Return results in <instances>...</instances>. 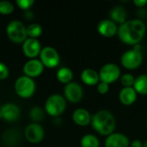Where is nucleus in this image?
Masks as SVG:
<instances>
[{
	"label": "nucleus",
	"instance_id": "f257e3e1",
	"mask_svg": "<svg viewBox=\"0 0 147 147\" xmlns=\"http://www.w3.org/2000/svg\"><path fill=\"white\" fill-rule=\"evenodd\" d=\"M146 31V24L140 19L127 20L118 28V37L126 45L140 44Z\"/></svg>",
	"mask_w": 147,
	"mask_h": 147
},
{
	"label": "nucleus",
	"instance_id": "f03ea898",
	"mask_svg": "<svg viewBox=\"0 0 147 147\" xmlns=\"http://www.w3.org/2000/svg\"><path fill=\"white\" fill-rule=\"evenodd\" d=\"M91 127L100 135L109 136L115 133L116 121L114 115L106 109L95 113L91 117Z\"/></svg>",
	"mask_w": 147,
	"mask_h": 147
},
{
	"label": "nucleus",
	"instance_id": "7ed1b4c3",
	"mask_svg": "<svg viewBox=\"0 0 147 147\" xmlns=\"http://www.w3.org/2000/svg\"><path fill=\"white\" fill-rule=\"evenodd\" d=\"M143 62V54L141 53L140 44L134 46L133 49L126 51L121 58V65L127 70H135L141 65Z\"/></svg>",
	"mask_w": 147,
	"mask_h": 147
},
{
	"label": "nucleus",
	"instance_id": "20e7f679",
	"mask_svg": "<svg viewBox=\"0 0 147 147\" xmlns=\"http://www.w3.org/2000/svg\"><path fill=\"white\" fill-rule=\"evenodd\" d=\"M6 34L9 39L14 43H23L28 38L27 27L19 20L9 22L6 27Z\"/></svg>",
	"mask_w": 147,
	"mask_h": 147
},
{
	"label": "nucleus",
	"instance_id": "39448f33",
	"mask_svg": "<svg viewBox=\"0 0 147 147\" xmlns=\"http://www.w3.org/2000/svg\"><path fill=\"white\" fill-rule=\"evenodd\" d=\"M66 109L65 98L59 94H53L46 101L45 110L46 112L53 116L57 117L65 112Z\"/></svg>",
	"mask_w": 147,
	"mask_h": 147
},
{
	"label": "nucleus",
	"instance_id": "423d86ee",
	"mask_svg": "<svg viewBox=\"0 0 147 147\" xmlns=\"http://www.w3.org/2000/svg\"><path fill=\"white\" fill-rule=\"evenodd\" d=\"M15 90L20 97L29 98L34 94L35 82L29 77L21 76L15 82Z\"/></svg>",
	"mask_w": 147,
	"mask_h": 147
},
{
	"label": "nucleus",
	"instance_id": "0eeeda50",
	"mask_svg": "<svg viewBox=\"0 0 147 147\" xmlns=\"http://www.w3.org/2000/svg\"><path fill=\"white\" fill-rule=\"evenodd\" d=\"M98 73L100 82H103L108 84H111L116 82L121 76L120 67L114 63L105 64L102 66Z\"/></svg>",
	"mask_w": 147,
	"mask_h": 147
},
{
	"label": "nucleus",
	"instance_id": "6e6552de",
	"mask_svg": "<svg viewBox=\"0 0 147 147\" xmlns=\"http://www.w3.org/2000/svg\"><path fill=\"white\" fill-rule=\"evenodd\" d=\"M39 56L43 65L47 68H54L58 66L60 61V57L58 51L54 47L49 46L43 47Z\"/></svg>",
	"mask_w": 147,
	"mask_h": 147
},
{
	"label": "nucleus",
	"instance_id": "1a4fd4ad",
	"mask_svg": "<svg viewBox=\"0 0 147 147\" xmlns=\"http://www.w3.org/2000/svg\"><path fill=\"white\" fill-rule=\"evenodd\" d=\"M24 137L30 143H39L43 140L45 132L43 127L38 123H31L28 125L24 130Z\"/></svg>",
	"mask_w": 147,
	"mask_h": 147
},
{
	"label": "nucleus",
	"instance_id": "9d476101",
	"mask_svg": "<svg viewBox=\"0 0 147 147\" xmlns=\"http://www.w3.org/2000/svg\"><path fill=\"white\" fill-rule=\"evenodd\" d=\"M65 98L72 103H77L81 101L84 96V90L81 85L76 82H71L65 84L64 89Z\"/></svg>",
	"mask_w": 147,
	"mask_h": 147
},
{
	"label": "nucleus",
	"instance_id": "9b49d317",
	"mask_svg": "<svg viewBox=\"0 0 147 147\" xmlns=\"http://www.w3.org/2000/svg\"><path fill=\"white\" fill-rule=\"evenodd\" d=\"M42 47L40 41L37 39L27 38L22 43V51L26 57L31 59H35L40 55Z\"/></svg>",
	"mask_w": 147,
	"mask_h": 147
},
{
	"label": "nucleus",
	"instance_id": "f8f14e48",
	"mask_svg": "<svg viewBox=\"0 0 147 147\" xmlns=\"http://www.w3.org/2000/svg\"><path fill=\"white\" fill-rule=\"evenodd\" d=\"M44 65L40 59H31L23 65V72L25 76L31 78L39 77L44 71Z\"/></svg>",
	"mask_w": 147,
	"mask_h": 147
},
{
	"label": "nucleus",
	"instance_id": "ddd939ff",
	"mask_svg": "<svg viewBox=\"0 0 147 147\" xmlns=\"http://www.w3.org/2000/svg\"><path fill=\"white\" fill-rule=\"evenodd\" d=\"M118 28L117 24L110 19H103L97 24L98 33L106 38H111L117 34Z\"/></svg>",
	"mask_w": 147,
	"mask_h": 147
},
{
	"label": "nucleus",
	"instance_id": "4468645a",
	"mask_svg": "<svg viewBox=\"0 0 147 147\" xmlns=\"http://www.w3.org/2000/svg\"><path fill=\"white\" fill-rule=\"evenodd\" d=\"M0 111L2 114L3 120L11 122L16 121L21 115V111L19 107L12 102H8L3 104L0 108Z\"/></svg>",
	"mask_w": 147,
	"mask_h": 147
},
{
	"label": "nucleus",
	"instance_id": "2eb2a0df",
	"mask_svg": "<svg viewBox=\"0 0 147 147\" xmlns=\"http://www.w3.org/2000/svg\"><path fill=\"white\" fill-rule=\"evenodd\" d=\"M105 147H130V141L127 135L121 133H113L107 136Z\"/></svg>",
	"mask_w": 147,
	"mask_h": 147
},
{
	"label": "nucleus",
	"instance_id": "dca6fc26",
	"mask_svg": "<svg viewBox=\"0 0 147 147\" xmlns=\"http://www.w3.org/2000/svg\"><path fill=\"white\" fill-rule=\"evenodd\" d=\"M91 115L90 112L83 108L77 109L72 114V120L74 123L79 127H86L91 123Z\"/></svg>",
	"mask_w": 147,
	"mask_h": 147
},
{
	"label": "nucleus",
	"instance_id": "f3484780",
	"mask_svg": "<svg viewBox=\"0 0 147 147\" xmlns=\"http://www.w3.org/2000/svg\"><path fill=\"white\" fill-rule=\"evenodd\" d=\"M137 96L134 87H123L119 93V100L123 105L131 106L136 102Z\"/></svg>",
	"mask_w": 147,
	"mask_h": 147
},
{
	"label": "nucleus",
	"instance_id": "a211bd4d",
	"mask_svg": "<svg viewBox=\"0 0 147 147\" xmlns=\"http://www.w3.org/2000/svg\"><path fill=\"white\" fill-rule=\"evenodd\" d=\"M81 80L82 82L89 86L97 85L100 82L99 73L92 68H86L81 72Z\"/></svg>",
	"mask_w": 147,
	"mask_h": 147
},
{
	"label": "nucleus",
	"instance_id": "6ab92c4d",
	"mask_svg": "<svg viewBox=\"0 0 147 147\" xmlns=\"http://www.w3.org/2000/svg\"><path fill=\"white\" fill-rule=\"evenodd\" d=\"M110 16V20H112L114 22H115L116 24H123L124 22H126L127 15V10L125 9L124 7L122 6H115L114 7L109 14Z\"/></svg>",
	"mask_w": 147,
	"mask_h": 147
},
{
	"label": "nucleus",
	"instance_id": "aec40b11",
	"mask_svg": "<svg viewBox=\"0 0 147 147\" xmlns=\"http://www.w3.org/2000/svg\"><path fill=\"white\" fill-rule=\"evenodd\" d=\"M134 89L140 95H147V74H142L135 78Z\"/></svg>",
	"mask_w": 147,
	"mask_h": 147
},
{
	"label": "nucleus",
	"instance_id": "412c9836",
	"mask_svg": "<svg viewBox=\"0 0 147 147\" xmlns=\"http://www.w3.org/2000/svg\"><path fill=\"white\" fill-rule=\"evenodd\" d=\"M56 78L60 83H62L64 84H67L71 82V80L73 78V72L69 67L64 66V67L59 68L57 71Z\"/></svg>",
	"mask_w": 147,
	"mask_h": 147
},
{
	"label": "nucleus",
	"instance_id": "4be33fe9",
	"mask_svg": "<svg viewBox=\"0 0 147 147\" xmlns=\"http://www.w3.org/2000/svg\"><path fill=\"white\" fill-rule=\"evenodd\" d=\"M80 145H81V147H99L100 141L96 136L89 134L82 137Z\"/></svg>",
	"mask_w": 147,
	"mask_h": 147
},
{
	"label": "nucleus",
	"instance_id": "5701e85b",
	"mask_svg": "<svg viewBox=\"0 0 147 147\" xmlns=\"http://www.w3.org/2000/svg\"><path fill=\"white\" fill-rule=\"evenodd\" d=\"M42 34V27L39 23H31L27 27V34L28 38L37 39Z\"/></svg>",
	"mask_w": 147,
	"mask_h": 147
},
{
	"label": "nucleus",
	"instance_id": "b1692460",
	"mask_svg": "<svg viewBox=\"0 0 147 147\" xmlns=\"http://www.w3.org/2000/svg\"><path fill=\"white\" fill-rule=\"evenodd\" d=\"M29 116L31 120H33L34 121L37 122V121H42L44 118V111L40 107H34L30 109Z\"/></svg>",
	"mask_w": 147,
	"mask_h": 147
},
{
	"label": "nucleus",
	"instance_id": "393cba45",
	"mask_svg": "<svg viewBox=\"0 0 147 147\" xmlns=\"http://www.w3.org/2000/svg\"><path fill=\"white\" fill-rule=\"evenodd\" d=\"M14 4L8 0L0 1V14L2 15H9L14 11Z\"/></svg>",
	"mask_w": 147,
	"mask_h": 147
},
{
	"label": "nucleus",
	"instance_id": "a878e982",
	"mask_svg": "<svg viewBox=\"0 0 147 147\" xmlns=\"http://www.w3.org/2000/svg\"><path fill=\"white\" fill-rule=\"evenodd\" d=\"M120 81L123 87H134L135 78L131 73H125L120 78Z\"/></svg>",
	"mask_w": 147,
	"mask_h": 147
},
{
	"label": "nucleus",
	"instance_id": "bb28decb",
	"mask_svg": "<svg viewBox=\"0 0 147 147\" xmlns=\"http://www.w3.org/2000/svg\"><path fill=\"white\" fill-rule=\"evenodd\" d=\"M34 3V0H17L16 1L17 6L23 10H28Z\"/></svg>",
	"mask_w": 147,
	"mask_h": 147
},
{
	"label": "nucleus",
	"instance_id": "cd10ccee",
	"mask_svg": "<svg viewBox=\"0 0 147 147\" xmlns=\"http://www.w3.org/2000/svg\"><path fill=\"white\" fill-rule=\"evenodd\" d=\"M9 71L8 66L3 62H0V79L3 80L9 77Z\"/></svg>",
	"mask_w": 147,
	"mask_h": 147
},
{
	"label": "nucleus",
	"instance_id": "c85d7f7f",
	"mask_svg": "<svg viewBox=\"0 0 147 147\" xmlns=\"http://www.w3.org/2000/svg\"><path fill=\"white\" fill-rule=\"evenodd\" d=\"M109 84L103 83V82H99L97 84V92L101 95H105L109 92Z\"/></svg>",
	"mask_w": 147,
	"mask_h": 147
},
{
	"label": "nucleus",
	"instance_id": "c756f323",
	"mask_svg": "<svg viewBox=\"0 0 147 147\" xmlns=\"http://www.w3.org/2000/svg\"><path fill=\"white\" fill-rule=\"evenodd\" d=\"M134 3L139 8H143L147 4V0H134Z\"/></svg>",
	"mask_w": 147,
	"mask_h": 147
},
{
	"label": "nucleus",
	"instance_id": "7c9ffc66",
	"mask_svg": "<svg viewBox=\"0 0 147 147\" xmlns=\"http://www.w3.org/2000/svg\"><path fill=\"white\" fill-rule=\"evenodd\" d=\"M130 147H143V143L139 140H135L130 143Z\"/></svg>",
	"mask_w": 147,
	"mask_h": 147
},
{
	"label": "nucleus",
	"instance_id": "2f4dec72",
	"mask_svg": "<svg viewBox=\"0 0 147 147\" xmlns=\"http://www.w3.org/2000/svg\"><path fill=\"white\" fill-rule=\"evenodd\" d=\"M143 147H147V141L146 142H145V143L143 144Z\"/></svg>",
	"mask_w": 147,
	"mask_h": 147
},
{
	"label": "nucleus",
	"instance_id": "473e14b6",
	"mask_svg": "<svg viewBox=\"0 0 147 147\" xmlns=\"http://www.w3.org/2000/svg\"><path fill=\"white\" fill-rule=\"evenodd\" d=\"M0 108H1V107H0ZM1 119H3V117H2V114H1V111H0V120H1Z\"/></svg>",
	"mask_w": 147,
	"mask_h": 147
},
{
	"label": "nucleus",
	"instance_id": "72a5a7b5",
	"mask_svg": "<svg viewBox=\"0 0 147 147\" xmlns=\"http://www.w3.org/2000/svg\"><path fill=\"white\" fill-rule=\"evenodd\" d=\"M146 28H147V22H146Z\"/></svg>",
	"mask_w": 147,
	"mask_h": 147
},
{
	"label": "nucleus",
	"instance_id": "f704fd0d",
	"mask_svg": "<svg viewBox=\"0 0 147 147\" xmlns=\"http://www.w3.org/2000/svg\"><path fill=\"white\" fill-rule=\"evenodd\" d=\"M146 124H147V119H146Z\"/></svg>",
	"mask_w": 147,
	"mask_h": 147
}]
</instances>
